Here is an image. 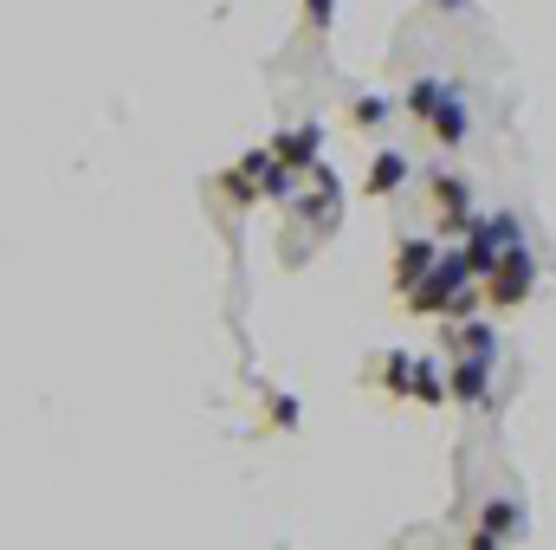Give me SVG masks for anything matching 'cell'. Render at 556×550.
I'll return each mask as SVG.
<instances>
[{
	"mask_svg": "<svg viewBox=\"0 0 556 550\" xmlns=\"http://www.w3.org/2000/svg\"><path fill=\"white\" fill-rule=\"evenodd\" d=\"M446 389H453V383H440V370H433V363H415V396H420V402H440Z\"/></svg>",
	"mask_w": 556,
	"mask_h": 550,
	"instance_id": "obj_11",
	"label": "cell"
},
{
	"mask_svg": "<svg viewBox=\"0 0 556 550\" xmlns=\"http://www.w3.org/2000/svg\"><path fill=\"white\" fill-rule=\"evenodd\" d=\"M402 104H408V111H415V117L446 142V149H459V142H466V104H459V91H453V85H440V78H415Z\"/></svg>",
	"mask_w": 556,
	"mask_h": 550,
	"instance_id": "obj_2",
	"label": "cell"
},
{
	"mask_svg": "<svg viewBox=\"0 0 556 550\" xmlns=\"http://www.w3.org/2000/svg\"><path fill=\"white\" fill-rule=\"evenodd\" d=\"M531 285H538V260H531L525 247H511V253L492 266V278H485V298H492V311H511Z\"/></svg>",
	"mask_w": 556,
	"mask_h": 550,
	"instance_id": "obj_3",
	"label": "cell"
},
{
	"mask_svg": "<svg viewBox=\"0 0 556 550\" xmlns=\"http://www.w3.org/2000/svg\"><path fill=\"white\" fill-rule=\"evenodd\" d=\"M408 311L415 317H466L472 311V266H466V253H440L433 260V273L408 285Z\"/></svg>",
	"mask_w": 556,
	"mask_h": 550,
	"instance_id": "obj_1",
	"label": "cell"
},
{
	"mask_svg": "<svg viewBox=\"0 0 556 550\" xmlns=\"http://www.w3.org/2000/svg\"><path fill=\"white\" fill-rule=\"evenodd\" d=\"M408 363H415V357H402V350H389V370H382V383H389V396H402V389H415V383H408Z\"/></svg>",
	"mask_w": 556,
	"mask_h": 550,
	"instance_id": "obj_12",
	"label": "cell"
},
{
	"mask_svg": "<svg viewBox=\"0 0 556 550\" xmlns=\"http://www.w3.org/2000/svg\"><path fill=\"white\" fill-rule=\"evenodd\" d=\"M485 389H492V357H453V396L485 402Z\"/></svg>",
	"mask_w": 556,
	"mask_h": 550,
	"instance_id": "obj_5",
	"label": "cell"
},
{
	"mask_svg": "<svg viewBox=\"0 0 556 550\" xmlns=\"http://www.w3.org/2000/svg\"><path fill=\"white\" fill-rule=\"evenodd\" d=\"M433 208H440V221H446V234H466L479 214H472V195H466V182L459 175H440L433 168Z\"/></svg>",
	"mask_w": 556,
	"mask_h": 550,
	"instance_id": "obj_4",
	"label": "cell"
},
{
	"mask_svg": "<svg viewBox=\"0 0 556 550\" xmlns=\"http://www.w3.org/2000/svg\"><path fill=\"white\" fill-rule=\"evenodd\" d=\"M317 149H324V130H317V124H298L291 137L273 142V155H278V162H291V168H311V162H317Z\"/></svg>",
	"mask_w": 556,
	"mask_h": 550,
	"instance_id": "obj_6",
	"label": "cell"
},
{
	"mask_svg": "<svg viewBox=\"0 0 556 550\" xmlns=\"http://www.w3.org/2000/svg\"><path fill=\"white\" fill-rule=\"evenodd\" d=\"M433 260H440V247L433 240H402V260H395V285L408 291V285H420V278L433 273Z\"/></svg>",
	"mask_w": 556,
	"mask_h": 550,
	"instance_id": "obj_7",
	"label": "cell"
},
{
	"mask_svg": "<svg viewBox=\"0 0 556 550\" xmlns=\"http://www.w3.org/2000/svg\"><path fill=\"white\" fill-rule=\"evenodd\" d=\"M505 538H518V505L511 499L485 505V525H479V545H505Z\"/></svg>",
	"mask_w": 556,
	"mask_h": 550,
	"instance_id": "obj_9",
	"label": "cell"
},
{
	"mask_svg": "<svg viewBox=\"0 0 556 550\" xmlns=\"http://www.w3.org/2000/svg\"><path fill=\"white\" fill-rule=\"evenodd\" d=\"M304 13H311V26H317V33H324V26H330V0H311V7H304Z\"/></svg>",
	"mask_w": 556,
	"mask_h": 550,
	"instance_id": "obj_13",
	"label": "cell"
},
{
	"mask_svg": "<svg viewBox=\"0 0 556 550\" xmlns=\"http://www.w3.org/2000/svg\"><path fill=\"white\" fill-rule=\"evenodd\" d=\"M408 182V155H395V149H382L376 162H369V195H395Z\"/></svg>",
	"mask_w": 556,
	"mask_h": 550,
	"instance_id": "obj_8",
	"label": "cell"
},
{
	"mask_svg": "<svg viewBox=\"0 0 556 550\" xmlns=\"http://www.w3.org/2000/svg\"><path fill=\"white\" fill-rule=\"evenodd\" d=\"M395 111H402L395 98H356V104H350V124H356V130H376V124H389Z\"/></svg>",
	"mask_w": 556,
	"mask_h": 550,
	"instance_id": "obj_10",
	"label": "cell"
}]
</instances>
